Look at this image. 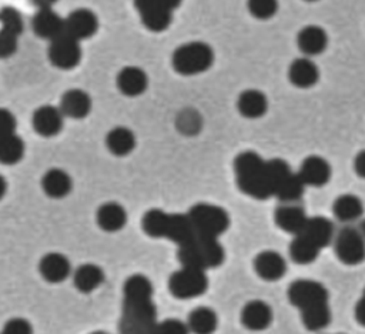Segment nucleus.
Masks as SVG:
<instances>
[{
  "instance_id": "f257e3e1",
  "label": "nucleus",
  "mask_w": 365,
  "mask_h": 334,
  "mask_svg": "<svg viewBox=\"0 0 365 334\" xmlns=\"http://www.w3.org/2000/svg\"><path fill=\"white\" fill-rule=\"evenodd\" d=\"M124 303L120 334H154L157 327L153 284L143 274H134L124 283Z\"/></svg>"
},
{
  "instance_id": "f03ea898",
  "label": "nucleus",
  "mask_w": 365,
  "mask_h": 334,
  "mask_svg": "<svg viewBox=\"0 0 365 334\" xmlns=\"http://www.w3.org/2000/svg\"><path fill=\"white\" fill-rule=\"evenodd\" d=\"M234 171L238 188L257 200L274 196V184L268 160L255 151H242L234 160Z\"/></svg>"
},
{
  "instance_id": "7ed1b4c3",
  "label": "nucleus",
  "mask_w": 365,
  "mask_h": 334,
  "mask_svg": "<svg viewBox=\"0 0 365 334\" xmlns=\"http://www.w3.org/2000/svg\"><path fill=\"white\" fill-rule=\"evenodd\" d=\"M143 230L151 237H165L184 247L195 241L201 234L190 220L188 214H170L163 210H148L141 220Z\"/></svg>"
},
{
  "instance_id": "20e7f679",
  "label": "nucleus",
  "mask_w": 365,
  "mask_h": 334,
  "mask_svg": "<svg viewBox=\"0 0 365 334\" xmlns=\"http://www.w3.org/2000/svg\"><path fill=\"white\" fill-rule=\"evenodd\" d=\"M177 255L181 265L207 270L220 267L224 263L225 251L218 238L200 234L191 244L178 247Z\"/></svg>"
},
{
  "instance_id": "39448f33",
  "label": "nucleus",
  "mask_w": 365,
  "mask_h": 334,
  "mask_svg": "<svg viewBox=\"0 0 365 334\" xmlns=\"http://www.w3.org/2000/svg\"><path fill=\"white\" fill-rule=\"evenodd\" d=\"M214 63V50L205 41L194 40L178 46L171 56L173 69L181 76L207 71Z\"/></svg>"
},
{
  "instance_id": "423d86ee",
  "label": "nucleus",
  "mask_w": 365,
  "mask_h": 334,
  "mask_svg": "<svg viewBox=\"0 0 365 334\" xmlns=\"http://www.w3.org/2000/svg\"><path fill=\"white\" fill-rule=\"evenodd\" d=\"M188 217L194 227L204 236L218 238L230 227L228 213L215 204L198 203L188 210Z\"/></svg>"
},
{
  "instance_id": "0eeeda50",
  "label": "nucleus",
  "mask_w": 365,
  "mask_h": 334,
  "mask_svg": "<svg viewBox=\"0 0 365 334\" xmlns=\"http://www.w3.org/2000/svg\"><path fill=\"white\" fill-rule=\"evenodd\" d=\"M141 23L145 29L160 33L168 29L173 21V13L180 6L178 0H137L134 1Z\"/></svg>"
},
{
  "instance_id": "6e6552de",
  "label": "nucleus",
  "mask_w": 365,
  "mask_h": 334,
  "mask_svg": "<svg viewBox=\"0 0 365 334\" xmlns=\"http://www.w3.org/2000/svg\"><path fill=\"white\" fill-rule=\"evenodd\" d=\"M168 288L174 297L181 300L198 297L208 288L205 270L182 265L180 270L170 275Z\"/></svg>"
},
{
  "instance_id": "1a4fd4ad",
  "label": "nucleus",
  "mask_w": 365,
  "mask_h": 334,
  "mask_svg": "<svg viewBox=\"0 0 365 334\" xmlns=\"http://www.w3.org/2000/svg\"><path fill=\"white\" fill-rule=\"evenodd\" d=\"M288 300L301 311L328 304L329 294L324 284L311 278H299L289 284Z\"/></svg>"
},
{
  "instance_id": "9d476101",
  "label": "nucleus",
  "mask_w": 365,
  "mask_h": 334,
  "mask_svg": "<svg viewBox=\"0 0 365 334\" xmlns=\"http://www.w3.org/2000/svg\"><path fill=\"white\" fill-rule=\"evenodd\" d=\"M0 59H7L17 51L24 23L21 14L10 6L0 9Z\"/></svg>"
},
{
  "instance_id": "9b49d317",
  "label": "nucleus",
  "mask_w": 365,
  "mask_h": 334,
  "mask_svg": "<svg viewBox=\"0 0 365 334\" xmlns=\"http://www.w3.org/2000/svg\"><path fill=\"white\" fill-rule=\"evenodd\" d=\"M335 254L346 265H356L365 260V237L361 230L344 227L335 237Z\"/></svg>"
},
{
  "instance_id": "f8f14e48",
  "label": "nucleus",
  "mask_w": 365,
  "mask_h": 334,
  "mask_svg": "<svg viewBox=\"0 0 365 334\" xmlns=\"http://www.w3.org/2000/svg\"><path fill=\"white\" fill-rule=\"evenodd\" d=\"M47 56L50 63L61 70H71L78 66L83 57L81 44L78 40L63 34L56 40L50 41L47 49Z\"/></svg>"
},
{
  "instance_id": "ddd939ff",
  "label": "nucleus",
  "mask_w": 365,
  "mask_h": 334,
  "mask_svg": "<svg viewBox=\"0 0 365 334\" xmlns=\"http://www.w3.org/2000/svg\"><path fill=\"white\" fill-rule=\"evenodd\" d=\"M66 34L81 41L93 37L98 30V19L90 9H76L66 19Z\"/></svg>"
},
{
  "instance_id": "4468645a",
  "label": "nucleus",
  "mask_w": 365,
  "mask_h": 334,
  "mask_svg": "<svg viewBox=\"0 0 365 334\" xmlns=\"http://www.w3.org/2000/svg\"><path fill=\"white\" fill-rule=\"evenodd\" d=\"M31 29L37 37L53 41L66 33V23L51 7H46L33 16Z\"/></svg>"
},
{
  "instance_id": "2eb2a0df",
  "label": "nucleus",
  "mask_w": 365,
  "mask_h": 334,
  "mask_svg": "<svg viewBox=\"0 0 365 334\" xmlns=\"http://www.w3.org/2000/svg\"><path fill=\"white\" fill-rule=\"evenodd\" d=\"M31 124L38 136L53 137L63 130L64 116L58 107L44 104L34 110L31 116Z\"/></svg>"
},
{
  "instance_id": "dca6fc26",
  "label": "nucleus",
  "mask_w": 365,
  "mask_h": 334,
  "mask_svg": "<svg viewBox=\"0 0 365 334\" xmlns=\"http://www.w3.org/2000/svg\"><path fill=\"white\" fill-rule=\"evenodd\" d=\"M91 106L93 101L87 91L81 88H70L61 94L58 108L64 117L81 120L90 114Z\"/></svg>"
},
{
  "instance_id": "f3484780",
  "label": "nucleus",
  "mask_w": 365,
  "mask_h": 334,
  "mask_svg": "<svg viewBox=\"0 0 365 334\" xmlns=\"http://www.w3.org/2000/svg\"><path fill=\"white\" fill-rule=\"evenodd\" d=\"M298 176L305 186L322 187L331 178V166L321 156H309L301 163Z\"/></svg>"
},
{
  "instance_id": "a211bd4d",
  "label": "nucleus",
  "mask_w": 365,
  "mask_h": 334,
  "mask_svg": "<svg viewBox=\"0 0 365 334\" xmlns=\"http://www.w3.org/2000/svg\"><path fill=\"white\" fill-rule=\"evenodd\" d=\"M254 270L262 280L277 281L287 273V261L278 251L265 250L254 258Z\"/></svg>"
},
{
  "instance_id": "6ab92c4d",
  "label": "nucleus",
  "mask_w": 365,
  "mask_h": 334,
  "mask_svg": "<svg viewBox=\"0 0 365 334\" xmlns=\"http://www.w3.org/2000/svg\"><path fill=\"white\" fill-rule=\"evenodd\" d=\"M115 83L124 96L137 97L147 90L148 77L143 69L137 66H125L118 71Z\"/></svg>"
},
{
  "instance_id": "aec40b11",
  "label": "nucleus",
  "mask_w": 365,
  "mask_h": 334,
  "mask_svg": "<svg viewBox=\"0 0 365 334\" xmlns=\"http://www.w3.org/2000/svg\"><path fill=\"white\" fill-rule=\"evenodd\" d=\"M272 321V310L262 300H251L241 310V323L248 330L259 331L267 328Z\"/></svg>"
},
{
  "instance_id": "412c9836",
  "label": "nucleus",
  "mask_w": 365,
  "mask_h": 334,
  "mask_svg": "<svg viewBox=\"0 0 365 334\" xmlns=\"http://www.w3.org/2000/svg\"><path fill=\"white\" fill-rule=\"evenodd\" d=\"M274 220H275L277 226L281 230H284L285 233L298 236L302 233V230L307 224L308 216L305 214L304 208L299 206L284 204L275 210Z\"/></svg>"
},
{
  "instance_id": "4be33fe9",
  "label": "nucleus",
  "mask_w": 365,
  "mask_h": 334,
  "mask_svg": "<svg viewBox=\"0 0 365 334\" xmlns=\"http://www.w3.org/2000/svg\"><path fill=\"white\" fill-rule=\"evenodd\" d=\"M38 271L46 281L61 283L71 274V264L64 254L48 253L40 260Z\"/></svg>"
},
{
  "instance_id": "5701e85b",
  "label": "nucleus",
  "mask_w": 365,
  "mask_h": 334,
  "mask_svg": "<svg viewBox=\"0 0 365 334\" xmlns=\"http://www.w3.org/2000/svg\"><path fill=\"white\" fill-rule=\"evenodd\" d=\"M297 44L305 56H317L327 49L328 34L321 26H305L297 36Z\"/></svg>"
},
{
  "instance_id": "b1692460",
  "label": "nucleus",
  "mask_w": 365,
  "mask_h": 334,
  "mask_svg": "<svg viewBox=\"0 0 365 334\" xmlns=\"http://www.w3.org/2000/svg\"><path fill=\"white\" fill-rule=\"evenodd\" d=\"M289 81L299 88L312 87L319 79V70L317 64L308 57H299L292 60L288 69Z\"/></svg>"
},
{
  "instance_id": "393cba45",
  "label": "nucleus",
  "mask_w": 365,
  "mask_h": 334,
  "mask_svg": "<svg viewBox=\"0 0 365 334\" xmlns=\"http://www.w3.org/2000/svg\"><path fill=\"white\" fill-rule=\"evenodd\" d=\"M237 108L247 118H259L268 110L267 96L255 88L244 90L237 100Z\"/></svg>"
},
{
  "instance_id": "a878e982",
  "label": "nucleus",
  "mask_w": 365,
  "mask_h": 334,
  "mask_svg": "<svg viewBox=\"0 0 365 334\" xmlns=\"http://www.w3.org/2000/svg\"><path fill=\"white\" fill-rule=\"evenodd\" d=\"M43 191L51 198H63L70 194L73 188V180L61 168H50L41 178Z\"/></svg>"
},
{
  "instance_id": "bb28decb",
  "label": "nucleus",
  "mask_w": 365,
  "mask_h": 334,
  "mask_svg": "<svg viewBox=\"0 0 365 334\" xmlns=\"http://www.w3.org/2000/svg\"><path fill=\"white\" fill-rule=\"evenodd\" d=\"M301 234H304L314 244H317L319 248H322V247H327L328 244H331V241L334 238V224L329 218H327L324 216L308 217L307 224Z\"/></svg>"
},
{
  "instance_id": "cd10ccee",
  "label": "nucleus",
  "mask_w": 365,
  "mask_h": 334,
  "mask_svg": "<svg viewBox=\"0 0 365 334\" xmlns=\"http://www.w3.org/2000/svg\"><path fill=\"white\" fill-rule=\"evenodd\" d=\"M127 223V213L124 207L115 201L104 203L97 210V224L107 233L121 230Z\"/></svg>"
},
{
  "instance_id": "c85d7f7f",
  "label": "nucleus",
  "mask_w": 365,
  "mask_h": 334,
  "mask_svg": "<svg viewBox=\"0 0 365 334\" xmlns=\"http://www.w3.org/2000/svg\"><path fill=\"white\" fill-rule=\"evenodd\" d=\"M135 136L127 127H114L106 136V146L108 151L117 157L130 154L135 148Z\"/></svg>"
},
{
  "instance_id": "c756f323",
  "label": "nucleus",
  "mask_w": 365,
  "mask_h": 334,
  "mask_svg": "<svg viewBox=\"0 0 365 334\" xmlns=\"http://www.w3.org/2000/svg\"><path fill=\"white\" fill-rule=\"evenodd\" d=\"M74 285L81 293H91L97 290L104 281V271L96 264H83L77 267L73 274Z\"/></svg>"
},
{
  "instance_id": "7c9ffc66",
  "label": "nucleus",
  "mask_w": 365,
  "mask_h": 334,
  "mask_svg": "<svg viewBox=\"0 0 365 334\" xmlns=\"http://www.w3.org/2000/svg\"><path fill=\"white\" fill-rule=\"evenodd\" d=\"M334 216L344 223H351L358 220L364 213V203L358 196L342 194L335 198L332 204Z\"/></svg>"
},
{
  "instance_id": "2f4dec72",
  "label": "nucleus",
  "mask_w": 365,
  "mask_h": 334,
  "mask_svg": "<svg viewBox=\"0 0 365 334\" xmlns=\"http://www.w3.org/2000/svg\"><path fill=\"white\" fill-rule=\"evenodd\" d=\"M218 325V317L210 307L194 308L187 320V327L194 334H212Z\"/></svg>"
},
{
  "instance_id": "473e14b6",
  "label": "nucleus",
  "mask_w": 365,
  "mask_h": 334,
  "mask_svg": "<svg viewBox=\"0 0 365 334\" xmlns=\"http://www.w3.org/2000/svg\"><path fill=\"white\" fill-rule=\"evenodd\" d=\"M305 184L304 181L301 180V177L298 176V173H294L291 171L281 183L279 186L277 187L274 196L285 203V204H292L294 201H298L302 196H304V191H305Z\"/></svg>"
},
{
  "instance_id": "72a5a7b5",
  "label": "nucleus",
  "mask_w": 365,
  "mask_h": 334,
  "mask_svg": "<svg viewBox=\"0 0 365 334\" xmlns=\"http://www.w3.org/2000/svg\"><path fill=\"white\" fill-rule=\"evenodd\" d=\"M319 250L321 248L317 244H314L309 238H307L304 234L294 236L289 244V255L298 264H309L315 261L319 254Z\"/></svg>"
},
{
  "instance_id": "f704fd0d",
  "label": "nucleus",
  "mask_w": 365,
  "mask_h": 334,
  "mask_svg": "<svg viewBox=\"0 0 365 334\" xmlns=\"http://www.w3.org/2000/svg\"><path fill=\"white\" fill-rule=\"evenodd\" d=\"M26 151V144L23 138L13 133L3 140H0V163L6 166L17 164L23 157Z\"/></svg>"
},
{
  "instance_id": "c9c22d12",
  "label": "nucleus",
  "mask_w": 365,
  "mask_h": 334,
  "mask_svg": "<svg viewBox=\"0 0 365 334\" xmlns=\"http://www.w3.org/2000/svg\"><path fill=\"white\" fill-rule=\"evenodd\" d=\"M301 318H302L305 328H308L311 331H319V330L325 328L331 321L329 304L304 310V311H301Z\"/></svg>"
},
{
  "instance_id": "e433bc0d",
  "label": "nucleus",
  "mask_w": 365,
  "mask_h": 334,
  "mask_svg": "<svg viewBox=\"0 0 365 334\" xmlns=\"http://www.w3.org/2000/svg\"><path fill=\"white\" fill-rule=\"evenodd\" d=\"M248 10L255 19L267 20L277 13L278 3L275 0H251L248 1Z\"/></svg>"
},
{
  "instance_id": "4c0bfd02",
  "label": "nucleus",
  "mask_w": 365,
  "mask_h": 334,
  "mask_svg": "<svg viewBox=\"0 0 365 334\" xmlns=\"http://www.w3.org/2000/svg\"><path fill=\"white\" fill-rule=\"evenodd\" d=\"M188 331L190 330L187 327V323L170 318L163 323H158L154 330V334H188Z\"/></svg>"
},
{
  "instance_id": "58836bf2",
  "label": "nucleus",
  "mask_w": 365,
  "mask_h": 334,
  "mask_svg": "<svg viewBox=\"0 0 365 334\" xmlns=\"http://www.w3.org/2000/svg\"><path fill=\"white\" fill-rule=\"evenodd\" d=\"M16 127H17V120L14 114L9 108L0 107V140L16 133Z\"/></svg>"
},
{
  "instance_id": "ea45409f",
  "label": "nucleus",
  "mask_w": 365,
  "mask_h": 334,
  "mask_svg": "<svg viewBox=\"0 0 365 334\" xmlns=\"http://www.w3.org/2000/svg\"><path fill=\"white\" fill-rule=\"evenodd\" d=\"M1 334H33V328L27 320L19 317L9 320L4 324Z\"/></svg>"
},
{
  "instance_id": "a19ab883",
  "label": "nucleus",
  "mask_w": 365,
  "mask_h": 334,
  "mask_svg": "<svg viewBox=\"0 0 365 334\" xmlns=\"http://www.w3.org/2000/svg\"><path fill=\"white\" fill-rule=\"evenodd\" d=\"M354 168H355V173L365 178V150L359 151L354 160Z\"/></svg>"
},
{
  "instance_id": "79ce46f5",
  "label": "nucleus",
  "mask_w": 365,
  "mask_h": 334,
  "mask_svg": "<svg viewBox=\"0 0 365 334\" xmlns=\"http://www.w3.org/2000/svg\"><path fill=\"white\" fill-rule=\"evenodd\" d=\"M354 313H355L356 321H358L361 325H365V297H364V295L358 300Z\"/></svg>"
},
{
  "instance_id": "37998d69",
  "label": "nucleus",
  "mask_w": 365,
  "mask_h": 334,
  "mask_svg": "<svg viewBox=\"0 0 365 334\" xmlns=\"http://www.w3.org/2000/svg\"><path fill=\"white\" fill-rule=\"evenodd\" d=\"M6 190H7V183H6L4 177L0 174V200H1L3 196L6 194Z\"/></svg>"
},
{
  "instance_id": "c03bdc74",
  "label": "nucleus",
  "mask_w": 365,
  "mask_h": 334,
  "mask_svg": "<svg viewBox=\"0 0 365 334\" xmlns=\"http://www.w3.org/2000/svg\"><path fill=\"white\" fill-rule=\"evenodd\" d=\"M361 233H362V236L365 237V220L361 223Z\"/></svg>"
},
{
  "instance_id": "a18cd8bd",
  "label": "nucleus",
  "mask_w": 365,
  "mask_h": 334,
  "mask_svg": "<svg viewBox=\"0 0 365 334\" xmlns=\"http://www.w3.org/2000/svg\"><path fill=\"white\" fill-rule=\"evenodd\" d=\"M91 334H106V333H103V331H96V333H91Z\"/></svg>"
},
{
  "instance_id": "49530a36",
  "label": "nucleus",
  "mask_w": 365,
  "mask_h": 334,
  "mask_svg": "<svg viewBox=\"0 0 365 334\" xmlns=\"http://www.w3.org/2000/svg\"><path fill=\"white\" fill-rule=\"evenodd\" d=\"M362 295H364V297H365V288H364V293H362Z\"/></svg>"
}]
</instances>
